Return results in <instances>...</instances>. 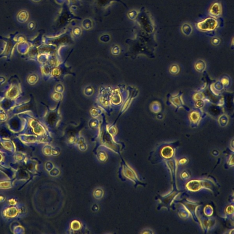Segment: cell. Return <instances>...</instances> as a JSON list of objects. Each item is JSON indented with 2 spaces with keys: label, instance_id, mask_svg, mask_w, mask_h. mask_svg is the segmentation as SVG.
<instances>
[{
  "label": "cell",
  "instance_id": "2",
  "mask_svg": "<svg viewBox=\"0 0 234 234\" xmlns=\"http://www.w3.org/2000/svg\"><path fill=\"white\" fill-rule=\"evenodd\" d=\"M221 12V8L220 5L219 3H215L211 8V13L213 15L218 16L220 14Z\"/></svg>",
  "mask_w": 234,
  "mask_h": 234
},
{
  "label": "cell",
  "instance_id": "1",
  "mask_svg": "<svg viewBox=\"0 0 234 234\" xmlns=\"http://www.w3.org/2000/svg\"><path fill=\"white\" fill-rule=\"evenodd\" d=\"M217 25V21L212 18H208L197 24L198 28L204 31L213 30L216 28Z\"/></svg>",
  "mask_w": 234,
  "mask_h": 234
}]
</instances>
